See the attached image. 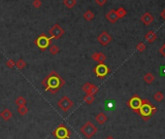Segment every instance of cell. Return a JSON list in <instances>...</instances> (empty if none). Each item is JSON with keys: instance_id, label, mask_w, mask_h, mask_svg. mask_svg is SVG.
Here are the masks:
<instances>
[{"instance_id": "obj_1", "label": "cell", "mask_w": 165, "mask_h": 139, "mask_svg": "<svg viewBox=\"0 0 165 139\" xmlns=\"http://www.w3.org/2000/svg\"><path fill=\"white\" fill-rule=\"evenodd\" d=\"M64 85L65 81L61 78L55 70L51 71L48 76L42 81V86L44 87L45 91H49L51 95H55Z\"/></svg>"}, {"instance_id": "obj_2", "label": "cell", "mask_w": 165, "mask_h": 139, "mask_svg": "<svg viewBox=\"0 0 165 139\" xmlns=\"http://www.w3.org/2000/svg\"><path fill=\"white\" fill-rule=\"evenodd\" d=\"M154 112H155V107H154L152 105V103L148 99H142V105L139 108L138 113L143 117V119H145V117H147L145 120V121H147V120H148L154 115Z\"/></svg>"}, {"instance_id": "obj_3", "label": "cell", "mask_w": 165, "mask_h": 139, "mask_svg": "<svg viewBox=\"0 0 165 139\" xmlns=\"http://www.w3.org/2000/svg\"><path fill=\"white\" fill-rule=\"evenodd\" d=\"M97 131H98L97 128H96V126L92 124V122H90V121L86 122L84 124H82L81 126V128H80V132L88 139L92 138V136L95 135Z\"/></svg>"}, {"instance_id": "obj_4", "label": "cell", "mask_w": 165, "mask_h": 139, "mask_svg": "<svg viewBox=\"0 0 165 139\" xmlns=\"http://www.w3.org/2000/svg\"><path fill=\"white\" fill-rule=\"evenodd\" d=\"M51 37H48L46 34H41L40 36L35 40V45L40 49L41 51H46L51 45Z\"/></svg>"}, {"instance_id": "obj_5", "label": "cell", "mask_w": 165, "mask_h": 139, "mask_svg": "<svg viewBox=\"0 0 165 139\" xmlns=\"http://www.w3.org/2000/svg\"><path fill=\"white\" fill-rule=\"evenodd\" d=\"M53 134L57 139H69L70 136H71V131L66 128L64 124H59L53 130Z\"/></svg>"}, {"instance_id": "obj_6", "label": "cell", "mask_w": 165, "mask_h": 139, "mask_svg": "<svg viewBox=\"0 0 165 139\" xmlns=\"http://www.w3.org/2000/svg\"><path fill=\"white\" fill-rule=\"evenodd\" d=\"M74 102L71 98H69L68 96H62L59 100L57 101V106L58 108L63 112H67L73 107Z\"/></svg>"}, {"instance_id": "obj_7", "label": "cell", "mask_w": 165, "mask_h": 139, "mask_svg": "<svg viewBox=\"0 0 165 139\" xmlns=\"http://www.w3.org/2000/svg\"><path fill=\"white\" fill-rule=\"evenodd\" d=\"M49 33L53 39L58 40V39H60L61 36L65 33V31H64V29L59 25V23H55V24L49 29Z\"/></svg>"}, {"instance_id": "obj_8", "label": "cell", "mask_w": 165, "mask_h": 139, "mask_svg": "<svg viewBox=\"0 0 165 139\" xmlns=\"http://www.w3.org/2000/svg\"><path fill=\"white\" fill-rule=\"evenodd\" d=\"M94 72H95V75L99 78H104V77L107 76L110 72V69L105 63H98V65L94 68Z\"/></svg>"}, {"instance_id": "obj_9", "label": "cell", "mask_w": 165, "mask_h": 139, "mask_svg": "<svg viewBox=\"0 0 165 139\" xmlns=\"http://www.w3.org/2000/svg\"><path fill=\"white\" fill-rule=\"evenodd\" d=\"M127 105H128L134 112L138 113L139 108H140L141 105H142V99H141L138 95H134L127 101Z\"/></svg>"}, {"instance_id": "obj_10", "label": "cell", "mask_w": 165, "mask_h": 139, "mask_svg": "<svg viewBox=\"0 0 165 139\" xmlns=\"http://www.w3.org/2000/svg\"><path fill=\"white\" fill-rule=\"evenodd\" d=\"M97 41L102 45V46L105 47L111 43V41H112V36H111L107 31H102L97 36Z\"/></svg>"}, {"instance_id": "obj_11", "label": "cell", "mask_w": 165, "mask_h": 139, "mask_svg": "<svg viewBox=\"0 0 165 139\" xmlns=\"http://www.w3.org/2000/svg\"><path fill=\"white\" fill-rule=\"evenodd\" d=\"M140 20H141V22L144 23V24L148 26V25L152 24V22L154 21V16L150 13V12H146L145 14H143V15L141 16Z\"/></svg>"}, {"instance_id": "obj_12", "label": "cell", "mask_w": 165, "mask_h": 139, "mask_svg": "<svg viewBox=\"0 0 165 139\" xmlns=\"http://www.w3.org/2000/svg\"><path fill=\"white\" fill-rule=\"evenodd\" d=\"M91 58L96 61V62L98 63H104L106 58H107V56H106L105 54L103 53H100V52H95V53H93L92 55H91Z\"/></svg>"}, {"instance_id": "obj_13", "label": "cell", "mask_w": 165, "mask_h": 139, "mask_svg": "<svg viewBox=\"0 0 165 139\" xmlns=\"http://www.w3.org/2000/svg\"><path fill=\"white\" fill-rule=\"evenodd\" d=\"M106 19H107V21H109L111 23H116L117 22V20H119V18H117V13H116V10L114 9H112V10H110L108 12L107 14H106Z\"/></svg>"}, {"instance_id": "obj_14", "label": "cell", "mask_w": 165, "mask_h": 139, "mask_svg": "<svg viewBox=\"0 0 165 139\" xmlns=\"http://www.w3.org/2000/svg\"><path fill=\"white\" fill-rule=\"evenodd\" d=\"M145 39H146V41L148 42V43H152V42H154L155 40L157 39V35L154 31L150 30V31H148L147 33H146Z\"/></svg>"}, {"instance_id": "obj_15", "label": "cell", "mask_w": 165, "mask_h": 139, "mask_svg": "<svg viewBox=\"0 0 165 139\" xmlns=\"http://www.w3.org/2000/svg\"><path fill=\"white\" fill-rule=\"evenodd\" d=\"M95 120H96V122H97L99 124H104L105 122H107L108 117L106 116L105 113L100 112V113H98V114L95 116Z\"/></svg>"}, {"instance_id": "obj_16", "label": "cell", "mask_w": 165, "mask_h": 139, "mask_svg": "<svg viewBox=\"0 0 165 139\" xmlns=\"http://www.w3.org/2000/svg\"><path fill=\"white\" fill-rule=\"evenodd\" d=\"M154 80H155L154 75L152 74V73H150V72L147 73V74L144 76V82H145L146 84H148V85L152 84L154 82Z\"/></svg>"}, {"instance_id": "obj_17", "label": "cell", "mask_w": 165, "mask_h": 139, "mask_svg": "<svg viewBox=\"0 0 165 139\" xmlns=\"http://www.w3.org/2000/svg\"><path fill=\"white\" fill-rule=\"evenodd\" d=\"M12 117H13V113H12L9 109H4L3 111L1 112V118L4 120V121L8 122L9 120H11Z\"/></svg>"}, {"instance_id": "obj_18", "label": "cell", "mask_w": 165, "mask_h": 139, "mask_svg": "<svg viewBox=\"0 0 165 139\" xmlns=\"http://www.w3.org/2000/svg\"><path fill=\"white\" fill-rule=\"evenodd\" d=\"M94 100H95V97H94V95H89V93H86V95L84 96V101L86 104L88 105H90L92 104L94 102Z\"/></svg>"}, {"instance_id": "obj_19", "label": "cell", "mask_w": 165, "mask_h": 139, "mask_svg": "<svg viewBox=\"0 0 165 139\" xmlns=\"http://www.w3.org/2000/svg\"><path fill=\"white\" fill-rule=\"evenodd\" d=\"M82 16H84V19L86 21V22H91V21L94 19V13L90 10L86 11Z\"/></svg>"}, {"instance_id": "obj_20", "label": "cell", "mask_w": 165, "mask_h": 139, "mask_svg": "<svg viewBox=\"0 0 165 139\" xmlns=\"http://www.w3.org/2000/svg\"><path fill=\"white\" fill-rule=\"evenodd\" d=\"M116 13H117V18L119 19H122V18H124L126 16V14H127V12L125 9L123 8V7H119L117 10H116Z\"/></svg>"}, {"instance_id": "obj_21", "label": "cell", "mask_w": 165, "mask_h": 139, "mask_svg": "<svg viewBox=\"0 0 165 139\" xmlns=\"http://www.w3.org/2000/svg\"><path fill=\"white\" fill-rule=\"evenodd\" d=\"M49 51L53 56H56L58 53H59V47H58L57 45H55V44L51 45V46L49 47Z\"/></svg>"}, {"instance_id": "obj_22", "label": "cell", "mask_w": 165, "mask_h": 139, "mask_svg": "<svg viewBox=\"0 0 165 139\" xmlns=\"http://www.w3.org/2000/svg\"><path fill=\"white\" fill-rule=\"evenodd\" d=\"M63 4L68 9H73L77 4V0H63Z\"/></svg>"}, {"instance_id": "obj_23", "label": "cell", "mask_w": 165, "mask_h": 139, "mask_svg": "<svg viewBox=\"0 0 165 139\" xmlns=\"http://www.w3.org/2000/svg\"><path fill=\"white\" fill-rule=\"evenodd\" d=\"M15 103H16V106H24V105H26V99L22 95L18 96L15 100Z\"/></svg>"}, {"instance_id": "obj_24", "label": "cell", "mask_w": 165, "mask_h": 139, "mask_svg": "<svg viewBox=\"0 0 165 139\" xmlns=\"http://www.w3.org/2000/svg\"><path fill=\"white\" fill-rule=\"evenodd\" d=\"M28 111H29V109L26 107V105L24 106H18V114L20 115V116H24V115H26Z\"/></svg>"}, {"instance_id": "obj_25", "label": "cell", "mask_w": 165, "mask_h": 139, "mask_svg": "<svg viewBox=\"0 0 165 139\" xmlns=\"http://www.w3.org/2000/svg\"><path fill=\"white\" fill-rule=\"evenodd\" d=\"M16 66L18 69L22 70L23 68L26 66V62H25V61L23 60L22 58H20V60H18L16 61Z\"/></svg>"}, {"instance_id": "obj_26", "label": "cell", "mask_w": 165, "mask_h": 139, "mask_svg": "<svg viewBox=\"0 0 165 139\" xmlns=\"http://www.w3.org/2000/svg\"><path fill=\"white\" fill-rule=\"evenodd\" d=\"M154 98L155 101H157V102H160V101H163L164 99V95L163 93H161V91H157V93H154Z\"/></svg>"}, {"instance_id": "obj_27", "label": "cell", "mask_w": 165, "mask_h": 139, "mask_svg": "<svg viewBox=\"0 0 165 139\" xmlns=\"http://www.w3.org/2000/svg\"><path fill=\"white\" fill-rule=\"evenodd\" d=\"M99 91V89L97 86H95L94 84H91L90 85V89H89V91L88 93L89 95H95L96 93H97Z\"/></svg>"}, {"instance_id": "obj_28", "label": "cell", "mask_w": 165, "mask_h": 139, "mask_svg": "<svg viewBox=\"0 0 165 139\" xmlns=\"http://www.w3.org/2000/svg\"><path fill=\"white\" fill-rule=\"evenodd\" d=\"M136 50H137L138 52H140V53H143V52L146 50L145 43H143V42H139V43L136 45Z\"/></svg>"}, {"instance_id": "obj_29", "label": "cell", "mask_w": 165, "mask_h": 139, "mask_svg": "<svg viewBox=\"0 0 165 139\" xmlns=\"http://www.w3.org/2000/svg\"><path fill=\"white\" fill-rule=\"evenodd\" d=\"M90 85L91 83H86V84H84V86L82 87V91H84V93H88V91H89V89H90Z\"/></svg>"}, {"instance_id": "obj_30", "label": "cell", "mask_w": 165, "mask_h": 139, "mask_svg": "<svg viewBox=\"0 0 165 139\" xmlns=\"http://www.w3.org/2000/svg\"><path fill=\"white\" fill-rule=\"evenodd\" d=\"M32 6H33V8H35V9H39L40 7L42 6V1L41 0H33Z\"/></svg>"}, {"instance_id": "obj_31", "label": "cell", "mask_w": 165, "mask_h": 139, "mask_svg": "<svg viewBox=\"0 0 165 139\" xmlns=\"http://www.w3.org/2000/svg\"><path fill=\"white\" fill-rule=\"evenodd\" d=\"M6 66L8 68H14L16 66V61L14 60H8L6 61Z\"/></svg>"}, {"instance_id": "obj_32", "label": "cell", "mask_w": 165, "mask_h": 139, "mask_svg": "<svg viewBox=\"0 0 165 139\" xmlns=\"http://www.w3.org/2000/svg\"><path fill=\"white\" fill-rule=\"evenodd\" d=\"M95 3L97 4L98 6H104L106 3H107V0H95Z\"/></svg>"}, {"instance_id": "obj_33", "label": "cell", "mask_w": 165, "mask_h": 139, "mask_svg": "<svg viewBox=\"0 0 165 139\" xmlns=\"http://www.w3.org/2000/svg\"><path fill=\"white\" fill-rule=\"evenodd\" d=\"M158 53H159L162 56H163V58H165V43L163 44V46L160 47V49L158 50Z\"/></svg>"}, {"instance_id": "obj_34", "label": "cell", "mask_w": 165, "mask_h": 139, "mask_svg": "<svg viewBox=\"0 0 165 139\" xmlns=\"http://www.w3.org/2000/svg\"><path fill=\"white\" fill-rule=\"evenodd\" d=\"M159 74L161 76H165V65L160 67V71H159Z\"/></svg>"}, {"instance_id": "obj_35", "label": "cell", "mask_w": 165, "mask_h": 139, "mask_svg": "<svg viewBox=\"0 0 165 139\" xmlns=\"http://www.w3.org/2000/svg\"><path fill=\"white\" fill-rule=\"evenodd\" d=\"M160 17L165 21V9H163V10L161 11V13H160Z\"/></svg>"}, {"instance_id": "obj_36", "label": "cell", "mask_w": 165, "mask_h": 139, "mask_svg": "<svg viewBox=\"0 0 165 139\" xmlns=\"http://www.w3.org/2000/svg\"><path fill=\"white\" fill-rule=\"evenodd\" d=\"M105 139H115L114 137H113L112 135H109V136H107V137H106Z\"/></svg>"}, {"instance_id": "obj_37", "label": "cell", "mask_w": 165, "mask_h": 139, "mask_svg": "<svg viewBox=\"0 0 165 139\" xmlns=\"http://www.w3.org/2000/svg\"><path fill=\"white\" fill-rule=\"evenodd\" d=\"M0 117H1V113H0Z\"/></svg>"}]
</instances>
